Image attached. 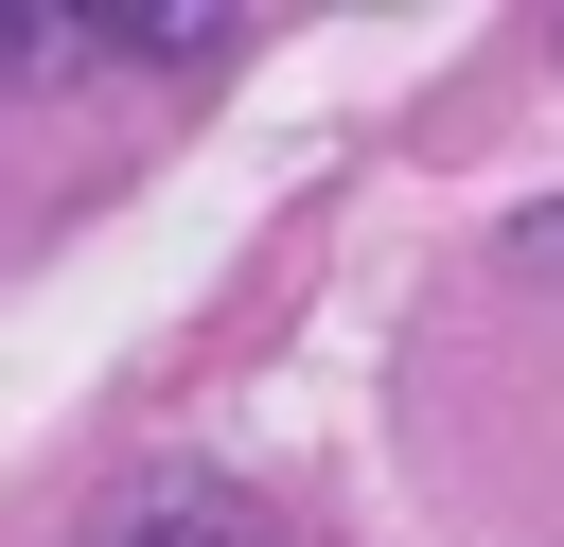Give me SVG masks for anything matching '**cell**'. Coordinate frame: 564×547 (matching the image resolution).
I'll return each mask as SVG.
<instances>
[{
  "label": "cell",
  "mask_w": 564,
  "mask_h": 547,
  "mask_svg": "<svg viewBox=\"0 0 564 547\" xmlns=\"http://www.w3.org/2000/svg\"><path fill=\"white\" fill-rule=\"evenodd\" d=\"M194 53H229L212 0H0V88H35V71H194Z\"/></svg>",
  "instance_id": "1"
},
{
  "label": "cell",
  "mask_w": 564,
  "mask_h": 547,
  "mask_svg": "<svg viewBox=\"0 0 564 547\" xmlns=\"http://www.w3.org/2000/svg\"><path fill=\"white\" fill-rule=\"evenodd\" d=\"M106 547H264V512H247V494H141Z\"/></svg>",
  "instance_id": "2"
}]
</instances>
